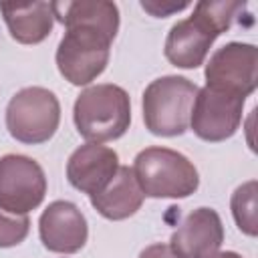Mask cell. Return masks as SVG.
Here are the masks:
<instances>
[{
  "instance_id": "6da1fadb",
  "label": "cell",
  "mask_w": 258,
  "mask_h": 258,
  "mask_svg": "<svg viewBox=\"0 0 258 258\" xmlns=\"http://www.w3.org/2000/svg\"><path fill=\"white\" fill-rule=\"evenodd\" d=\"M246 2L234 0H202L194 6V14L171 26L165 38V58L179 69H198L214 40L224 34Z\"/></svg>"
},
{
  "instance_id": "7a4b0ae2",
  "label": "cell",
  "mask_w": 258,
  "mask_h": 258,
  "mask_svg": "<svg viewBox=\"0 0 258 258\" xmlns=\"http://www.w3.org/2000/svg\"><path fill=\"white\" fill-rule=\"evenodd\" d=\"M73 117L77 131L89 143L113 141L129 129L131 101L119 85H93L77 97Z\"/></svg>"
},
{
  "instance_id": "3957f363",
  "label": "cell",
  "mask_w": 258,
  "mask_h": 258,
  "mask_svg": "<svg viewBox=\"0 0 258 258\" xmlns=\"http://www.w3.org/2000/svg\"><path fill=\"white\" fill-rule=\"evenodd\" d=\"M131 169L147 198H187L200 185L196 165L179 151L167 147L139 151Z\"/></svg>"
},
{
  "instance_id": "277c9868",
  "label": "cell",
  "mask_w": 258,
  "mask_h": 258,
  "mask_svg": "<svg viewBox=\"0 0 258 258\" xmlns=\"http://www.w3.org/2000/svg\"><path fill=\"white\" fill-rule=\"evenodd\" d=\"M196 95V83L185 77L167 75L151 81L143 93L145 127L159 137H175L185 133Z\"/></svg>"
},
{
  "instance_id": "5b68a950",
  "label": "cell",
  "mask_w": 258,
  "mask_h": 258,
  "mask_svg": "<svg viewBox=\"0 0 258 258\" xmlns=\"http://www.w3.org/2000/svg\"><path fill=\"white\" fill-rule=\"evenodd\" d=\"M60 121V105L52 91L44 87H26L18 91L6 107L8 133L22 143L48 141Z\"/></svg>"
},
{
  "instance_id": "8992f818",
  "label": "cell",
  "mask_w": 258,
  "mask_h": 258,
  "mask_svg": "<svg viewBox=\"0 0 258 258\" xmlns=\"http://www.w3.org/2000/svg\"><path fill=\"white\" fill-rule=\"evenodd\" d=\"M111 38L93 26H71L56 48V67L71 85H89L109 62Z\"/></svg>"
},
{
  "instance_id": "52a82bcc",
  "label": "cell",
  "mask_w": 258,
  "mask_h": 258,
  "mask_svg": "<svg viewBox=\"0 0 258 258\" xmlns=\"http://www.w3.org/2000/svg\"><path fill=\"white\" fill-rule=\"evenodd\" d=\"M46 194L42 167L26 155L0 157V208L8 214H28L38 208Z\"/></svg>"
},
{
  "instance_id": "ba28073f",
  "label": "cell",
  "mask_w": 258,
  "mask_h": 258,
  "mask_svg": "<svg viewBox=\"0 0 258 258\" xmlns=\"http://www.w3.org/2000/svg\"><path fill=\"white\" fill-rule=\"evenodd\" d=\"M244 101L246 99L240 95L206 85L198 89L194 99L189 127L204 141H224L240 127Z\"/></svg>"
},
{
  "instance_id": "9c48e42d",
  "label": "cell",
  "mask_w": 258,
  "mask_h": 258,
  "mask_svg": "<svg viewBox=\"0 0 258 258\" xmlns=\"http://www.w3.org/2000/svg\"><path fill=\"white\" fill-rule=\"evenodd\" d=\"M208 87L240 97L254 93L258 85V48L248 42H228L218 48L206 64Z\"/></svg>"
},
{
  "instance_id": "30bf717a",
  "label": "cell",
  "mask_w": 258,
  "mask_h": 258,
  "mask_svg": "<svg viewBox=\"0 0 258 258\" xmlns=\"http://www.w3.org/2000/svg\"><path fill=\"white\" fill-rule=\"evenodd\" d=\"M224 242V226L216 210L189 212L171 234L169 248L177 258H212Z\"/></svg>"
},
{
  "instance_id": "8fae6325",
  "label": "cell",
  "mask_w": 258,
  "mask_h": 258,
  "mask_svg": "<svg viewBox=\"0 0 258 258\" xmlns=\"http://www.w3.org/2000/svg\"><path fill=\"white\" fill-rule=\"evenodd\" d=\"M38 232L44 248L56 254L79 252L89 236L83 212L64 200H56L46 206L38 220Z\"/></svg>"
},
{
  "instance_id": "7c38bea8",
  "label": "cell",
  "mask_w": 258,
  "mask_h": 258,
  "mask_svg": "<svg viewBox=\"0 0 258 258\" xmlns=\"http://www.w3.org/2000/svg\"><path fill=\"white\" fill-rule=\"evenodd\" d=\"M119 169V155L101 143H85L73 151L67 163V177L73 187L95 196L103 191Z\"/></svg>"
},
{
  "instance_id": "4fadbf2b",
  "label": "cell",
  "mask_w": 258,
  "mask_h": 258,
  "mask_svg": "<svg viewBox=\"0 0 258 258\" xmlns=\"http://www.w3.org/2000/svg\"><path fill=\"white\" fill-rule=\"evenodd\" d=\"M0 12L16 42L36 44L52 30V2H0Z\"/></svg>"
},
{
  "instance_id": "5bb4252c",
  "label": "cell",
  "mask_w": 258,
  "mask_h": 258,
  "mask_svg": "<svg viewBox=\"0 0 258 258\" xmlns=\"http://www.w3.org/2000/svg\"><path fill=\"white\" fill-rule=\"evenodd\" d=\"M143 198L145 196L133 175V169L119 165L109 185L103 191L91 196V204L107 220H125L141 208Z\"/></svg>"
},
{
  "instance_id": "9a60e30c",
  "label": "cell",
  "mask_w": 258,
  "mask_h": 258,
  "mask_svg": "<svg viewBox=\"0 0 258 258\" xmlns=\"http://www.w3.org/2000/svg\"><path fill=\"white\" fill-rule=\"evenodd\" d=\"M54 18L67 28L71 26H93L107 34L111 40L119 30V8L109 0H79V2H52Z\"/></svg>"
},
{
  "instance_id": "2e32d148",
  "label": "cell",
  "mask_w": 258,
  "mask_h": 258,
  "mask_svg": "<svg viewBox=\"0 0 258 258\" xmlns=\"http://www.w3.org/2000/svg\"><path fill=\"white\" fill-rule=\"evenodd\" d=\"M256 196H258V183L256 179H250L236 187L232 194V214L236 220V226L246 236L258 234V218H256Z\"/></svg>"
},
{
  "instance_id": "e0dca14e",
  "label": "cell",
  "mask_w": 258,
  "mask_h": 258,
  "mask_svg": "<svg viewBox=\"0 0 258 258\" xmlns=\"http://www.w3.org/2000/svg\"><path fill=\"white\" fill-rule=\"evenodd\" d=\"M30 228V220L26 214H8L0 208V248H10L20 244Z\"/></svg>"
},
{
  "instance_id": "ac0fdd59",
  "label": "cell",
  "mask_w": 258,
  "mask_h": 258,
  "mask_svg": "<svg viewBox=\"0 0 258 258\" xmlns=\"http://www.w3.org/2000/svg\"><path fill=\"white\" fill-rule=\"evenodd\" d=\"M189 2H141V8L151 12L153 16H167L171 12H179L183 8H187Z\"/></svg>"
},
{
  "instance_id": "d6986e66",
  "label": "cell",
  "mask_w": 258,
  "mask_h": 258,
  "mask_svg": "<svg viewBox=\"0 0 258 258\" xmlns=\"http://www.w3.org/2000/svg\"><path fill=\"white\" fill-rule=\"evenodd\" d=\"M139 258H177V256L171 252L167 244H151L139 254Z\"/></svg>"
},
{
  "instance_id": "ffe728a7",
  "label": "cell",
  "mask_w": 258,
  "mask_h": 258,
  "mask_svg": "<svg viewBox=\"0 0 258 258\" xmlns=\"http://www.w3.org/2000/svg\"><path fill=\"white\" fill-rule=\"evenodd\" d=\"M212 258H242V256L236 254V252H218V254H214Z\"/></svg>"
}]
</instances>
